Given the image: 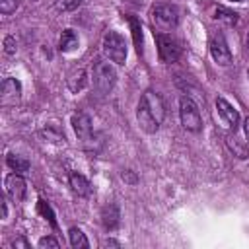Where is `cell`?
<instances>
[{
    "mask_svg": "<svg viewBox=\"0 0 249 249\" xmlns=\"http://www.w3.org/2000/svg\"><path fill=\"white\" fill-rule=\"evenodd\" d=\"M21 97V84L19 80L16 78H6L2 82V88H0V101L4 107H12L19 101Z\"/></svg>",
    "mask_w": 249,
    "mask_h": 249,
    "instance_id": "ba28073f",
    "label": "cell"
},
{
    "mask_svg": "<svg viewBox=\"0 0 249 249\" xmlns=\"http://www.w3.org/2000/svg\"><path fill=\"white\" fill-rule=\"evenodd\" d=\"M4 51H6V54H14L16 53V39L14 37H6L4 39Z\"/></svg>",
    "mask_w": 249,
    "mask_h": 249,
    "instance_id": "cb8c5ba5",
    "label": "cell"
},
{
    "mask_svg": "<svg viewBox=\"0 0 249 249\" xmlns=\"http://www.w3.org/2000/svg\"><path fill=\"white\" fill-rule=\"evenodd\" d=\"M70 187H72V191H74L78 196H88V195L91 193L89 181H88L84 175H80V173H72V175H70Z\"/></svg>",
    "mask_w": 249,
    "mask_h": 249,
    "instance_id": "7c38bea8",
    "label": "cell"
},
{
    "mask_svg": "<svg viewBox=\"0 0 249 249\" xmlns=\"http://www.w3.org/2000/svg\"><path fill=\"white\" fill-rule=\"evenodd\" d=\"M78 43H80V39H78L76 31L74 29H64L62 35H60V41H58V49L62 53H70L78 47Z\"/></svg>",
    "mask_w": 249,
    "mask_h": 249,
    "instance_id": "4fadbf2b",
    "label": "cell"
},
{
    "mask_svg": "<svg viewBox=\"0 0 249 249\" xmlns=\"http://www.w3.org/2000/svg\"><path fill=\"white\" fill-rule=\"evenodd\" d=\"M91 78H93V86L97 89V93L107 95L117 82V72L115 68L105 62V60H95L93 62V70H91Z\"/></svg>",
    "mask_w": 249,
    "mask_h": 249,
    "instance_id": "7a4b0ae2",
    "label": "cell"
},
{
    "mask_svg": "<svg viewBox=\"0 0 249 249\" xmlns=\"http://www.w3.org/2000/svg\"><path fill=\"white\" fill-rule=\"evenodd\" d=\"M72 128H74V132H76V136L86 144V142H89L91 140V130H93V126H91V119L86 115V113H76V115H72Z\"/></svg>",
    "mask_w": 249,
    "mask_h": 249,
    "instance_id": "9c48e42d",
    "label": "cell"
},
{
    "mask_svg": "<svg viewBox=\"0 0 249 249\" xmlns=\"http://www.w3.org/2000/svg\"><path fill=\"white\" fill-rule=\"evenodd\" d=\"M214 19L224 21V23H228V25H235V23H237V14L231 12V10H228V8L218 6V8L214 10Z\"/></svg>",
    "mask_w": 249,
    "mask_h": 249,
    "instance_id": "e0dca14e",
    "label": "cell"
},
{
    "mask_svg": "<svg viewBox=\"0 0 249 249\" xmlns=\"http://www.w3.org/2000/svg\"><path fill=\"white\" fill-rule=\"evenodd\" d=\"M123 179H128L130 183H134V181H136V177H134V175H130V171H124V173H123Z\"/></svg>",
    "mask_w": 249,
    "mask_h": 249,
    "instance_id": "83f0119b",
    "label": "cell"
},
{
    "mask_svg": "<svg viewBox=\"0 0 249 249\" xmlns=\"http://www.w3.org/2000/svg\"><path fill=\"white\" fill-rule=\"evenodd\" d=\"M101 222L107 230H115L119 226V208L117 204H107L101 212Z\"/></svg>",
    "mask_w": 249,
    "mask_h": 249,
    "instance_id": "5bb4252c",
    "label": "cell"
},
{
    "mask_svg": "<svg viewBox=\"0 0 249 249\" xmlns=\"http://www.w3.org/2000/svg\"><path fill=\"white\" fill-rule=\"evenodd\" d=\"M12 247H21V249H27V247H29V241H27L25 237H16V239L12 241Z\"/></svg>",
    "mask_w": 249,
    "mask_h": 249,
    "instance_id": "484cf974",
    "label": "cell"
},
{
    "mask_svg": "<svg viewBox=\"0 0 249 249\" xmlns=\"http://www.w3.org/2000/svg\"><path fill=\"white\" fill-rule=\"evenodd\" d=\"M8 216V206H6V200H2V218Z\"/></svg>",
    "mask_w": 249,
    "mask_h": 249,
    "instance_id": "f1b7e54d",
    "label": "cell"
},
{
    "mask_svg": "<svg viewBox=\"0 0 249 249\" xmlns=\"http://www.w3.org/2000/svg\"><path fill=\"white\" fill-rule=\"evenodd\" d=\"M179 119H181L183 128H187L191 132H198L202 128V119H200L198 105L191 97H181V101H179Z\"/></svg>",
    "mask_w": 249,
    "mask_h": 249,
    "instance_id": "277c9868",
    "label": "cell"
},
{
    "mask_svg": "<svg viewBox=\"0 0 249 249\" xmlns=\"http://www.w3.org/2000/svg\"><path fill=\"white\" fill-rule=\"evenodd\" d=\"M6 163H8L14 171H18V173H25V171L29 169V161L23 160V158H19V156H16V154H8Z\"/></svg>",
    "mask_w": 249,
    "mask_h": 249,
    "instance_id": "d6986e66",
    "label": "cell"
},
{
    "mask_svg": "<svg viewBox=\"0 0 249 249\" xmlns=\"http://www.w3.org/2000/svg\"><path fill=\"white\" fill-rule=\"evenodd\" d=\"M247 78H249V70H247Z\"/></svg>",
    "mask_w": 249,
    "mask_h": 249,
    "instance_id": "1f68e13d",
    "label": "cell"
},
{
    "mask_svg": "<svg viewBox=\"0 0 249 249\" xmlns=\"http://www.w3.org/2000/svg\"><path fill=\"white\" fill-rule=\"evenodd\" d=\"M231 2H247V0H231Z\"/></svg>",
    "mask_w": 249,
    "mask_h": 249,
    "instance_id": "f546056e",
    "label": "cell"
},
{
    "mask_svg": "<svg viewBox=\"0 0 249 249\" xmlns=\"http://www.w3.org/2000/svg\"><path fill=\"white\" fill-rule=\"evenodd\" d=\"M103 53L105 56L115 64H124L126 60V43L121 33L107 31L103 37Z\"/></svg>",
    "mask_w": 249,
    "mask_h": 249,
    "instance_id": "3957f363",
    "label": "cell"
},
{
    "mask_svg": "<svg viewBox=\"0 0 249 249\" xmlns=\"http://www.w3.org/2000/svg\"><path fill=\"white\" fill-rule=\"evenodd\" d=\"M128 23H130V29H132V39H134L136 51L142 53V29H140V21L136 18L128 16Z\"/></svg>",
    "mask_w": 249,
    "mask_h": 249,
    "instance_id": "ffe728a7",
    "label": "cell"
},
{
    "mask_svg": "<svg viewBox=\"0 0 249 249\" xmlns=\"http://www.w3.org/2000/svg\"><path fill=\"white\" fill-rule=\"evenodd\" d=\"M19 6V0H0V12L2 14H12Z\"/></svg>",
    "mask_w": 249,
    "mask_h": 249,
    "instance_id": "603a6c76",
    "label": "cell"
},
{
    "mask_svg": "<svg viewBox=\"0 0 249 249\" xmlns=\"http://www.w3.org/2000/svg\"><path fill=\"white\" fill-rule=\"evenodd\" d=\"M37 210L51 222V226L53 228H56V220H54V214H53V210H51V206L45 202V200H39V204H37Z\"/></svg>",
    "mask_w": 249,
    "mask_h": 249,
    "instance_id": "44dd1931",
    "label": "cell"
},
{
    "mask_svg": "<svg viewBox=\"0 0 249 249\" xmlns=\"http://www.w3.org/2000/svg\"><path fill=\"white\" fill-rule=\"evenodd\" d=\"M84 86H86V72H84V68H78V70H74V72L70 74V78H68V88H70L72 91H80Z\"/></svg>",
    "mask_w": 249,
    "mask_h": 249,
    "instance_id": "ac0fdd59",
    "label": "cell"
},
{
    "mask_svg": "<svg viewBox=\"0 0 249 249\" xmlns=\"http://www.w3.org/2000/svg\"><path fill=\"white\" fill-rule=\"evenodd\" d=\"M243 130H245V138H247V144H249V117L243 121Z\"/></svg>",
    "mask_w": 249,
    "mask_h": 249,
    "instance_id": "4316f807",
    "label": "cell"
},
{
    "mask_svg": "<svg viewBox=\"0 0 249 249\" xmlns=\"http://www.w3.org/2000/svg\"><path fill=\"white\" fill-rule=\"evenodd\" d=\"M82 2L84 0H56V8L62 10V12H72V10L80 8Z\"/></svg>",
    "mask_w": 249,
    "mask_h": 249,
    "instance_id": "7402d4cb",
    "label": "cell"
},
{
    "mask_svg": "<svg viewBox=\"0 0 249 249\" xmlns=\"http://www.w3.org/2000/svg\"><path fill=\"white\" fill-rule=\"evenodd\" d=\"M247 49H249V35H247Z\"/></svg>",
    "mask_w": 249,
    "mask_h": 249,
    "instance_id": "4dcf8cb0",
    "label": "cell"
},
{
    "mask_svg": "<svg viewBox=\"0 0 249 249\" xmlns=\"http://www.w3.org/2000/svg\"><path fill=\"white\" fill-rule=\"evenodd\" d=\"M156 45H158V54H160L161 62H165V64L177 62V58L181 56V47H179V43H177L173 37H169V35L158 33V35H156Z\"/></svg>",
    "mask_w": 249,
    "mask_h": 249,
    "instance_id": "8992f818",
    "label": "cell"
},
{
    "mask_svg": "<svg viewBox=\"0 0 249 249\" xmlns=\"http://www.w3.org/2000/svg\"><path fill=\"white\" fill-rule=\"evenodd\" d=\"M226 144H228V148L233 152V156H237L239 160H245V158H249L247 146H245V144H241V140H239L235 134H230V136H226Z\"/></svg>",
    "mask_w": 249,
    "mask_h": 249,
    "instance_id": "9a60e30c",
    "label": "cell"
},
{
    "mask_svg": "<svg viewBox=\"0 0 249 249\" xmlns=\"http://www.w3.org/2000/svg\"><path fill=\"white\" fill-rule=\"evenodd\" d=\"M6 193L16 202L23 200V196H25V179L21 177V173L16 171V173H10L6 177Z\"/></svg>",
    "mask_w": 249,
    "mask_h": 249,
    "instance_id": "30bf717a",
    "label": "cell"
},
{
    "mask_svg": "<svg viewBox=\"0 0 249 249\" xmlns=\"http://www.w3.org/2000/svg\"><path fill=\"white\" fill-rule=\"evenodd\" d=\"M152 19H154V25L158 27L160 33L163 31H171L177 21H179V12L175 6H169V4H156L152 8Z\"/></svg>",
    "mask_w": 249,
    "mask_h": 249,
    "instance_id": "5b68a950",
    "label": "cell"
},
{
    "mask_svg": "<svg viewBox=\"0 0 249 249\" xmlns=\"http://www.w3.org/2000/svg\"><path fill=\"white\" fill-rule=\"evenodd\" d=\"M58 245H60V243H58L54 237H51V235H47V237H41V239H39V247H54V249H56Z\"/></svg>",
    "mask_w": 249,
    "mask_h": 249,
    "instance_id": "d4e9b609",
    "label": "cell"
},
{
    "mask_svg": "<svg viewBox=\"0 0 249 249\" xmlns=\"http://www.w3.org/2000/svg\"><path fill=\"white\" fill-rule=\"evenodd\" d=\"M208 47H210V54H212V58H214L216 64H220V66L231 64V53H230V47H228V43H226V39H224L222 33L212 35Z\"/></svg>",
    "mask_w": 249,
    "mask_h": 249,
    "instance_id": "52a82bcc",
    "label": "cell"
},
{
    "mask_svg": "<svg viewBox=\"0 0 249 249\" xmlns=\"http://www.w3.org/2000/svg\"><path fill=\"white\" fill-rule=\"evenodd\" d=\"M216 109H218V115L224 119V123L230 126V128H237V124H239V113H237V109L230 103V101H226L224 97H218L216 99Z\"/></svg>",
    "mask_w": 249,
    "mask_h": 249,
    "instance_id": "8fae6325",
    "label": "cell"
},
{
    "mask_svg": "<svg viewBox=\"0 0 249 249\" xmlns=\"http://www.w3.org/2000/svg\"><path fill=\"white\" fill-rule=\"evenodd\" d=\"M68 239H70V245L74 249H88L89 247V241H88V237L84 235V231L80 228H70L68 230Z\"/></svg>",
    "mask_w": 249,
    "mask_h": 249,
    "instance_id": "2e32d148",
    "label": "cell"
},
{
    "mask_svg": "<svg viewBox=\"0 0 249 249\" xmlns=\"http://www.w3.org/2000/svg\"><path fill=\"white\" fill-rule=\"evenodd\" d=\"M165 117V103L161 99L160 93L148 89L142 93L140 103H138V111H136V119L138 124L144 132H156L160 128V124L163 123Z\"/></svg>",
    "mask_w": 249,
    "mask_h": 249,
    "instance_id": "6da1fadb",
    "label": "cell"
}]
</instances>
